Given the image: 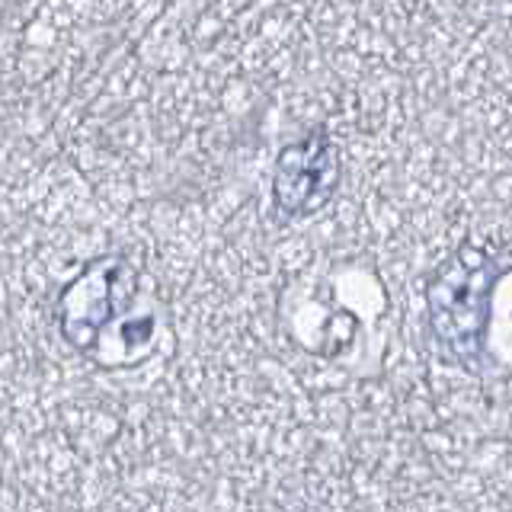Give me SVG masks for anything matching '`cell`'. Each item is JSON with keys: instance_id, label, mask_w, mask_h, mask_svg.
<instances>
[{"instance_id": "3957f363", "label": "cell", "mask_w": 512, "mask_h": 512, "mask_svg": "<svg viewBox=\"0 0 512 512\" xmlns=\"http://www.w3.org/2000/svg\"><path fill=\"white\" fill-rule=\"evenodd\" d=\"M125 279L128 266L119 256H100L61 292V336L77 352L96 359L106 327L135 295Z\"/></svg>"}, {"instance_id": "6da1fadb", "label": "cell", "mask_w": 512, "mask_h": 512, "mask_svg": "<svg viewBox=\"0 0 512 512\" xmlns=\"http://www.w3.org/2000/svg\"><path fill=\"white\" fill-rule=\"evenodd\" d=\"M509 250L461 244L426 285V327L439 356L464 372H487L490 308L509 272Z\"/></svg>"}, {"instance_id": "7a4b0ae2", "label": "cell", "mask_w": 512, "mask_h": 512, "mask_svg": "<svg viewBox=\"0 0 512 512\" xmlns=\"http://www.w3.org/2000/svg\"><path fill=\"white\" fill-rule=\"evenodd\" d=\"M340 186V148L327 128L285 144L272 170V208L285 221L320 212Z\"/></svg>"}]
</instances>
